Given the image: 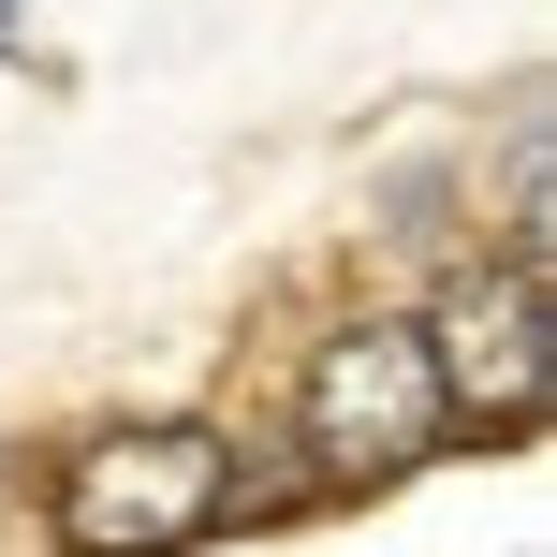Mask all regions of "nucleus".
<instances>
[{"mask_svg": "<svg viewBox=\"0 0 557 557\" xmlns=\"http://www.w3.org/2000/svg\"><path fill=\"white\" fill-rule=\"evenodd\" d=\"M0 29H15V0H0Z\"/></svg>", "mask_w": 557, "mask_h": 557, "instance_id": "obj_5", "label": "nucleus"}, {"mask_svg": "<svg viewBox=\"0 0 557 557\" xmlns=\"http://www.w3.org/2000/svg\"><path fill=\"white\" fill-rule=\"evenodd\" d=\"M425 367H441V411H455V425H543V396H557L543 264L455 278V294H441V323H425Z\"/></svg>", "mask_w": 557, "mask_h": 557, "instance_id": "obj_3", "label": "nucleus"}, {"mask_svg": "<svg viewBox=\"0 0 557 557\" xmlns=\"http://www.w3.org/2000/svg\"><path fill=\"white\" fill-rule=\"evenodd\" d=\"M206 529H235V441L221 425H103L59 470V513H45L59 557H191Z\"/></svg>", "mask_w": 557, "mask_h": 557, "instance_id": "obj_1", "label": "nucleus"}, {"mask_svg": "<svg viewBox=\"0 0 557 557\" xmlns=\"http://www.w3.org/2000/svg\"><path fill=\"white\" fill-rule=\"evenodd\" d=\"M0 557H59V543H45V529H15V513H0Z\"/></svg>", "mask_w": 557, "mask_h": 557, "instance_id": "obj_4", "label": "nucleus"}, {"mask_svg": "<svg viewBox=\"0 0 557 557\" xmlns=\"http://www.w3.org/2000/svg\"><path fill=\"white\" fill-rule=\"evenodd\" d=\"M455 441L441 367H425V323H337L294 382V455L308 484H396Z\"/></svg>", "mask_w": 557, "mask_h": 557, "instance_id": "obj_2", "label": "nucleus"}]
</instances>
